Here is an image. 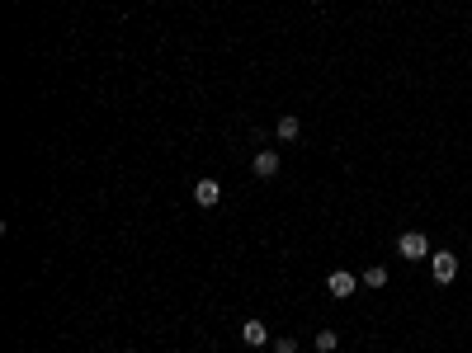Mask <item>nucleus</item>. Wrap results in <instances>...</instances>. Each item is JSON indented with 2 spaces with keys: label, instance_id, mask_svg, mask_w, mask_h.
<instances>
[{
  "label": "nucleus",
  "instance_id": "1",
  "mask_svg": "<svg viewBox=\"0 0 472 353\" xmlns=\"http://www.w3.org/2000/svg\"><path fill=\"white\" fill-rule=\"evenodd\" d=\"M397 255H402V259H425V255H430V240H425L421 231H406V236L397 240Z\"/></svg>",
  "mask_w": 472,
  "mask_h": 353
},
{
  "label": "nucleus",
  "instance_id": "2",
  "mask_svg": "<svg viewBox=\"0 0 472 353\" xmlns=\"http://www.w3.org/2000/svg\"><path fill=\"white\" fill-rule=\"evenodd\" d=\"M430 274H435V283H454L458 278V259L449 255V250H440V255H430Z\"/></svg>",
  "mask_w": 472,
  "mask_h": 353
},
{
  "label": "nucleus",
  "instance_id": "3",
  "mask_svg": "<svg viewBox=\"0 0 472 353\" xmlns=\"http://www.w3.org/2000/svg\"><path fill=\"white\" fill-rule=\"evenodd\" d=\"M326 288H330V297H340V302H345V297H354V288H359V278H354V274H345V269H335Z\"/></svg>",
  "mask_w": 472,
  "mask_h": 353
},
{
  "label": "nucleus",
  "instance_id": "4",
  "mask_svg": "<svg viewBox=\"0 0 472 353\" xmlns=\"http://www.w3.org/2000/svg\"><path fill=\"white\" fill-rule=\"evenodd\" d=\"M218 198H222L218 179H199V184H194V203H199V207H218Z\"/></svg>",
  "mask_w": 472,
  "mask_h": 353
},
{
  "label": "nucleus",
  "instance_id": "5",
  "mask_svg": "<svg viewBox=\"0 0 472 353\" xmlns=\"http://www.w3.org/2000/svg\"><path fill=\"white\" fill-rule=\"evenodd\" d=\"M255 174H260V179H274V174H279V151H255Z\"/></svg>",
  "mask_w": 472,
  "mask_h": 353
},
{
  "label": "nucleus",
  "instance_id": "6",
  "mask_svg": "<svg viewBox=\"0 0 472 353\" xmlns=\"http://www.w3.org/2000/svg\"><path fill=\"white\" fill-rule=\"evenodd\" d=\"M241 339H246L251 349H260V344H269V330L260 321H246V325H241Z\"/></svg>",
  "mask_w": 472,
  "mask_h": 353
},
{
  "label": "nucleus",
  "instance_id": "7",
  "mask_svg": "<svg viewBox=\"0 0 472 353\" xmlns=\"http://www.w3.org/2000/svg\"><path fill=\"white\" fill-rule=\"evenodd\" d=\"M274 132H279V141H298L302 123H298V118H293V113H288V118H279V127H274Z\"/></svg>",
  "mask_w": 472,
  "mask_h": 353
},
{
  "label": "nucleus",
  "instance_id": "8",
  "mask_svg": "<svg viewBox=\"0 0 472 353\" xmlns=\"http://www.w3.org/2000/svg\"><path fill=\"white\" fill-rule=\"evenodd\" d=\"M359 283H364V288H387V269H383V264H373V269H364Z\"/></svg>",
  "mask_w": 472,
  "mask_h": 353
},
{
  "label": "nucleus",
  "instance_id": "9",
  "mask_svg": "<svg viewBox=\"0 0 472 353\" xmlns=\"http://www.w3.org/2000/svg\"><path fill=\"white\" fill-rule=\"evenodd\" d=\"M335 344H340L335 330H321V335H316V349H321V353H335Z\"/></svg>",
  "mask_w": 472,
  "mask_h": 353
},
{
  "label": "nucleus",
  "instance_id": "10",
  "mask_svg": "<svg viewBox=\"0 0 472 353\" xmlns=\"http://www.w3.org/2000/svg\"><path fill=\"white\" fill-rule=\"evenodd\" d=\"M274 353H298V339H288V335L274 339Z\"/></svg>",
  "mask_w": 472,
  "mask_h": 353
}]
</instances>
